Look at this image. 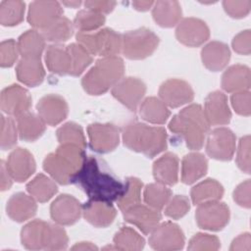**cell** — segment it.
I'll return each mask as SVG.
<instances>
[{
  "label": "cell",
  "instance_id": "8",
  "mask_svg": "<svg viewBox=\"0 0 251 251\" xmlns=\"http://www.w3.org/2000/svg\"><path fill=\"white\" fill-rule=\"evenodd\" d=\"M228 207L219 200L208 201L198 205L195 219L198 226L208 230H221L229 221Z\"/></svg>",
  "mask_w": 251,
  "mask_h": 251
},
{
  "label": "cell",
  "instance_id": "1",
  "mask_svg": "<svg viewBox=\"0 0 251 251\" xmlns=\"http://www.w3.org/2000/svg\"><path fill=\"white\" fill-rule=\"evenodd\" d=\"M71 183L78 185L89 200L112 203L125 191L126 183L119 180L99 159L88 156L81 168L73 176Z\"/></svg>",
  "mask_w": 251,
  "mask_h": 251
},
{
  "label": "cell",
  "instance_id": "35",
  "mask_svg": "<svg viewBox=\"0 0 251 251\" xmlns=\"http://www.w3.org/2000/svg\"><path fill=\"white\" fill-rule=\"evenodd\" d=\"M224 194L223 185L216 179L207 178L195 186L190 191L192 203L199 205L204 202L220 200Z\"/></svg>",
  "mask_w": 251,
  "mask_h": 251
},
{
  "label": "cell",
  "instance_id": "20",
  "mask_svg": "<svg viewBox=\"0 0 251 251\" xmlns=\"http://www.w3.org/2000/svg\"><path fill=\"white\" fill-rule=\"evenodd\" d=\"M203 112L208 124L212 126L226 125L231 119L227 97L219 90L211 92L206 97Z\"/></svg>",
  "mask_w": 251,
  "mask_h": 251
},
{
  "label": "cell",
  "instance_id": "37",
  "mask_svg": "<svg viewBox=\"0 0 251 251\" xmlns=\"http://www.w3.org/2000/svg\"><path fill=\"white\" fill-rule=\"evenodd\" d=\"M172 197V191L162 183H150L144 187L143 199L147 206L161 211Z\"/></svg>",
  "mask_w": 251,
  "mask_h": 251
},
{
  "label": "cell",
  "instance_id": "56",
  "mask_svg": "<svg viewBox=\"0 0 251 251\" xmlns=\"http://www.w3.org/2000/svg\"><path fill=\"white\" fill-rule=\"evenodd\" d=\"M250 249H251V236H250V233L248 232L242 233L238 235L236 238H234L229 247L230 251H235V250L250 251Z\"/></svg>",
  "mask_w": 251,
  "mask_h": 251
},
{
  "label": "cell",
  "instance_id": "17",
  "mask_svg": "<svg viewBox=\"0 0 251 251\" xmlns=\"http://www.w3.org/2000/svg\"><path fill=\"white\" fill-rule=\"evenodd\" d=\"M0 105L4 113L18 117L28 112L31 107V97L25 88L18 84H12L2 90Z\"/></svg>",
  "mask_w": 251,
  "mask_h": 251
},
{
  "label": "cell",
  "instance_id": "4",
  "mask_svg": "<svg viewBox=\"0 0 251 251\" xmlns=\"http://www.w3.org/2000/svg\"><path fill=\"white\" fill-rule=\"evenodd\" d=\"M86 158L84 149L74 144H60L43 161L44 171L60 184L71 183Z\"/></svg>",
  "mask_w": 251,
  "mask_h": 251
},
{
  "label": "cell",
  "instance_id": "53",
  "mask_svg": "<svg viewBox=\"0 0 251 251\" xmlns=\"http://www.w3.org/2000/svg\"><path fill=\"white\" fill-rule=\"evenodd\" d=\"M233 50L240 55H249L251 52V32L246 29L237 33L232 39Z\"/></svg>",
  "mask_w": 251,
  "mask_h": 251
},
{
  "label": "cell",
  "instance_id": "60",
  "mask_svg": "<svg viewBox=\"0 0 251 251\" xmlns=\"http://www.w3.org/2000/svg\"><path fill=\"white\" fill-rule=\"evenodd\" d=\"M63 5L71 7V8H77L81 5L80 1H64Z\"/></svg>",
  "mask_w": 251,
  "mask_h": 251
},
{
  "label": "cell",
  "instance_id": "10",
  "mask_svg": "<svg viewBox=\"0 0 251 251\" xmlns=\"http://www.w3.org/2000/svg\"><path fill=\"white\" fill-rule=\"evenodd\" d=\"M235 135L227 127H217L207 137L206 152L216 160L229 161L235 152Z\"/></svg>",
  "mask_w": 251,
  "mask_h": 251
},
{
  "label": "cell",
  "instance_id": "45",
  "mask_svg": "<svg viewBox=\"0 0 251 251\" xmlns=\"http://www.w3.org/2000/svg\"><path fill=\"white\" fill-rule=\"evenodd\" d=\"M68 246V235L66 230L58 225L47 223L44 240L45 250H63Z\"/></svg>",
  "mask_w": 251,
  "mask_h": 251
},
{
  "label": "cell",
  "instance_id": "30",
  "mask_svg": "<svg viewBox=\"0 0 251 251\" xmlns=\"http://www.w3.org/2000/svg\"><path fill=\"white\" fill-rule=\"evenodd\" d=\"M152 16L162 27H173L181 18V8L177 1H157L153 5Z\"/></svg>",
  "mask_w": 251,
  "mask_h": 251
},
{
  "label": "cell",
  "instance_id": "33",
  "mask_svg": "<svg viewBox=\"0 0 251 251\" xmlns=\"http://www.w3.org/2000/svg\"><path fill=\"white\" fill-rule=\"evenodd\" d=\"M47 223L34 220L26 224L21 231L22 244L29 250H39L44 247Z\"/></svg>",
  "mask_w": 251,
  "mask_h": 251
},
{
  "label": "cell",
  "instance_id": "49",
  "mask_svg": "<svg viewBox=\"0 0 251 251\" xmlns=\"http://www.w3.org/2000/svg\"><path fill=\"white\" fill-rule=\"evenodd\" d=\"M18 44L14 39L4 40L0 44V65L2 68L12 67L18 59Z\"/></svg>",
  "mask_w": 251,
  "mask_h": 251
},
{
  "label": "cell",
  "instance_id": "14",
  "mask_svg": "<svg viewBox=\"0 0 251 251\" xmlns=\"http://www.w3.org/2000/svg\"><path fill=\"white\" fill-rule=\"evenodd\" d=\"M159 96L167 106L177 108L190 103L194 98V91L185 80L171 78L161 84Z\"/></svg>",
  "mask_w": 251,
  "mask_h": 251
},
{
  "label": "cell",
  "instance_id": "54",
  "mask_svg": "<svg viewBox=\"0 0 251 251\" xmlns=\"http://www.w3.org/2000/svg\"><path fill=\"white\" fill-rule=\"evenodd\" d=\"M233 200L241 207L249 209L251 206L250 199V179L241 182L233 191Z\"/></svg>",
  "mask_w": 251,
  "mask_h": 251
},
{
  "label": "cell",
  "instance_id": "43",
  "mask_svg": "<svg viewBox=\"0 0 251 251\" xmlns=\"http://www.w3.org/2000/svg\"><path fill=\"white\" fill-rule=\"evenodd\" d=\"M60 144H74L83 149L86 147V141L81 126L75 123L69 122L64 124L56 132Z\"/></svg>",
  "mask_w": 251,
  "mask_h": 251
},
{
  "label": "cell",
  "instance_id": "28",
  "mask_svg": "<svg viewBox=\"0 0 251 251\" xmlns=\"http://www.w3.org/2000/svg\"><path fill=\"white\" fill-rule=\"evenodd\" d=\"M208 170L206 157L198 152H191L182 158L181 162V181L191 184L204 176Z\"/></svg>",
  "mask_w": 251,
  "mask_h": 251
},
{
  "label": "cell",
  "instance_id": "40",
  "mask_svg": "<svg viewBox=\"0 0 251 251\" xmlns=\"http://www.w3.org/2000/svg\"><path fill=\"white\" fill-rule=\"evenodd\" d=\"M126 188L122 196L116 201L119 209L125 212L128 208L137 205L141 200V189L143 183L136 177L129 176L126 179Z\"/></svg>",
  "mask_w": 251,
  "mask_h": 251
},
{
  "label": "cell",
  "instance_id": "51",
  "mask_svg": "<svg viewBox=\"0 0 251 251\" xmlns=\"http://www.w3.org/2000/svg\"><path fill=\"white\" fill-rule=\"evenodd\" d=\"M236 163L238 168L246 173L250 174V136H243L238 144Z\"/></svg>",
  "mask_w": 251,
  "mask_h": 251
},
{
  "label": "cell",
  "instance_id": "6",
  "mask_svg": "<svg viewBox=\"0 0 251 251\" xmlns=\"http://www.w3.org/2000/svg\"><path fill=\"white\" fill-rule=\"evenodd\" d=\"M76 43L85 48L91 55L109 57L122 52V35L106 27L96 32H80L75 35Z\"/></svg>",
  "mask_w": 251,
  "mask_h": 251
},
{
  "label": "cell",
  "instance_id": "34",
  "mask_svg": "<svg viewBox=\"0 0 251 251\" xmlns=\"http://www.w3.org/2000/svg\"><path fill=\"white\" fill-rule=\"evenodd\" d=\"M17 44L23 58L40 59L45 47V39L37 30L28 29L19 37Z\"/></svg>",
  "mask_w": 251,
  "mask_h": 251
},
{
  "label": "cell",
  "instance_id": "41",
  "mask_svg": "<svg viewBox=\"0 0 251 251\" xmlns=\"http://www.w3.org/2000/svg\"><path fill=\"white\" fill-rule=\"evenodd\" d=\"M114 244L119 250H141L145 245V240L133 228L123 226L115 234Z\"/></svg>",
  "mask_w": 251,
  "mask_h": 251
},
{
  "label": "cell",
  "instance_id": "57",
  "mask_svg": "<svg viewBox=\"0 0 251 251\" xmlns=\"http://www.w3.org/2000/svg\"><path fill=\"white\" fill-rule=\"evenodd\" d=\"M13 177L11 176L10 173L7 170L6 164L4 161L1 162V190H7L12 186Z\"/></svg>",
  "mask_w": 251,
  "mask_h": 251
},
{
  "label": "cell",
  "instance_id": "18",
  "mask_svg": "<svg viewBox=\"0 0 251 251\" xmlns=\"http://www.w3.org/2000/svg\"><path fill=\"white\" fill-rule=\"evenodd\" d=\"M39 117L49 126H57L63 122L69 113L66 100L58 94H47L43 96L36 105Z\"/></svg>",
  "mask_w": 251,
  "mask_h": 251
},
{
  "label": "cell",
  "instance_id": "27",
  "mask_svg": "<svg viewBox=\"0 0 251 251\" xmlns=\"http://www.w3.org/2000/svg\"><path fill=\"white\" fill-rule=\"evenodd\" d=\"M250 70L244 65L229 67L222 76V87L226 92H240L250 87Z\"/></svg>",
  "mask_w": 251,
  "mask_h": 251
},
{
  "label": "cell",
  "instance_id": "16",
  "mask_svg": "<svg viewBox=\"0 0 251 251\" xmlns=\"http://www.w3.org/2000/svg\"><path fill=\"white\" fill-rule=\"evenodd\" d=\"M62 14L63 8L57 1H34L29 4L27 22L42 30L61 18Z\"/></svg>",
  "mask_w": 251,
  "mask_h": 251
},
{
  "label": "cell",
  "instance_id": "55",
  "mask_svg": "<svg viewBox=\"0 0 251 251\" xmlns=\"http://www.w3.org/2000/svg\"><path fill=\"white\" fill-rule=\"evenodd\" d=\"M86 9L96 11L101 14H108L112 12L116 6L114 1H86L84 2Z\"/></svg>",
  "mask_w": 251,
  "mask_h": 251
},
{
  "label": "cell",
  "instance_id": "5",
  "mask_svg": "<svg viewBox=\"0 0 251 251\" xmlns=\"http://www.w3.org/2000/svg\"><path fill=\"white\" fill-rule=\"evenodd\" d=\"M125 73V64L119 56L102 57L84 75L81 85L90 95H102L116 85Z\"/></svg>",
  "mask_w": 251,
  "mask_h": 251
},
{
  "label": "cell",
  "instance_id": "44",
  "mask_svg": "<svg viewBox=\"0 0 251 251\" xmlns=\"http://www.w3.org/2000/svg\"><path fill=\"white\" fill-rule=\"evenodd\" d=\"M105 23V16L93 10L79 11L74 20V25L80 32H90L101 27Z\"/></svg>",
  "mask_w": 251,
  "mask_h": 251
},
{
  "label": "cell",
  "instance_id": "31",
  "mask_svg": "<svg viewBox=\"0 0 251 251\" xmlns=\"http://www.w3.org/2000/svg\"><path fill=\"white\" fill-rule=\"evenodd\" d=\"M45 63L47 69L56 75H70L71 57L68 48L59 44L48 46L45 53Z\"/></svg>",
  "mask_w": 251,
  "mask_h": 251
},
{
  "label": "cell",
  "instance_id": "22",
  "mask_svg": "<svg viewBox=\"0 0 251 251\" xmlns=\"http://www.w3.org/2000/svg\"><path fill=\"white\" fill-rule=\"evenodd\" d=\"M82 215L93 226L106 227L114 222L117 212L112 203L89 200L82 206Z\"/></svg>",
  "mask_w": 251,
  "mask_h": 251
},
{
  "label": "cell",
  "instance_id": "47",
  "mask_svg": "<svg viewBox=\"0 0 251 251\" xmlns=\"http://www.w3.org/2000/svg\"><path fill=\"white\" fill-rule=\"evenodd\" d=\"M190 209L189 199L184 195L171 197L165 208V215L173 220H178L185 216Z\"/></svg>",
  "mask_w": 251,
  "mask_h": 251
},
{
  "label": "cell",
  "instance_id": "50",
  "mask_svg": "<svg viewBox=\"0 0 251 251\" xmlns=\"http://www.w3.org/2000/svg\"><path fill=\"white\" fill-rule=\"evenodd\" d=\"M224 9L231 18L240 19L246 17L251 9V1L249 0H226L223 2Z\"/></svg>",
  "mask_w": 251,
  "mask_h": 251
},
{
  "label": "cell",
  "instance_id": "48",
  "mask_svg": "<svg viewBox=\"0 0 251 251\" xmlns=\"http://www.w3.org/2000/svg\"><path fill=\"white\" fill-rule=\"evenodd\" d=\"M221 247L220 239L216 235H211L207 233H197L195 234L188 243V250H199V251H213L218 250Z\"/></svg>",
  "mask_w": 251,
  "mask_h": 251
},
{
  "label": "cell",
  "instance_id": "32",
  "mask_svg": "<svg viewBox=\"0 0 251 251\" xmlns=\"http://www.w3.org/2000/svg\"><path fill=\"white\" fill-rule=\"evenodd\" d=\"M139 115L148 123L163 125L168 121L171 112L161 99L157 97H147L140 104Z\"/></svg>",
  "mask_w": 251,
  "mask_h": 251
},
{
  "label": "cell",
  "instance_id": "59",
  "mask_svg": "<svg viewBox=\"0 0 251 251\" xmlns=\"http://www.w3.org/2000/svg\"><path fill=\"white\" fill-rule=\"evenodd\" d=\"M73 250H97V246H95L93 243L91 242H77L75 243L73 247H72Z\"/></svg>",
  "mask_w": 251,
  "mask_h": 251
},
{
  "label": "cell",
  "instance_id": "52",
  "mask_svg": "<svg viewBox=\"0 0 251 251\" xmlns=\"http://www.w3.org/2000/svg\"><path fill=\"white\" fill-rule=\"evenodd\" d=\"M231 105L234 111L241 116H250L251 114V96L249 90L235 92L232 94Z\"/></svg>",
  "mask_w": 251,
  "mask_h": 251
},
{
  "label": "cell",
  "instance_id": "29",
  "mask_svg": "<svg viewBox=\"0 0 251 251\" xmlns=\"http://www.w3.org/2000/svg\"><path fill=\"white\" fill-rule=\"evenodd\" d=\"M46 124L37 115L26 112L17 117V128L22 140L33 142L45 131Z\"/></svg>",
  "mask_w": 251,
  "mask_h": 251
},
{
  "label": "cell",
  "instance_id": "2",
  "mask_svg": "<svg viewBox=\"0 0 251 251\" xmlns=\"http://www.w3.org/2000/svg\"><path fill=\"white\" fill-rule=\"evenodd\" d=\"M209 126L203 109L198 104H191L183 108L169 123V129L182 137L190 150L202 148Z\"/></svg>",
  "mask_w": 251,
  "mask_h": 251
},
{
  "label": "cell",
  "instance_id": "36",
  "mask_svg": "<svg viewBox=\"0 0 251 251\" xmlns=\"http://www.w3.org/2000/svg\"><path fill=\"white\" fill-rule=\"evenodd\" d=\"M26 190L35 200L44 203L57 193L58 187L50 177L39 174L26 184Z\"/></svg>",
  "mask_w": 251,
  "mask_h": 251
},
{
  "label": "cell",
  "instance_id": "38",
  "mask_svg": "<svg viewBox=\"0 0 251 251\" xmlns=\"http://www.w3.org/2000/svg\"><path fill=\"white\" fill-rule=\"evenodd\" d=\"M74 33V26L71 21L66 17H61L52 25L41 30V34L45 40L61 43L69 40Z\"/></svg>",
  "mask_w": 251,
  "mask_h": 251
},
{
  "label": "cell",
  "instance_id": "13",
  "mask_svg": "<svg viewBox=\"0 0 251 251\" xmlns=\"http://www.w3.org/2000/svg\"><path fill=\"white\" fill-rule=\"evenodd\" d=\"M176 39L185 46L198 47L210 37V30L205 22L196 18H185L176 29Z\"/></svg>",
  "mask_w": 251,
  "mask_h": 251
},
{
  "label": "cell",
  "instance_id": "21",
  "mask_svg": "<svg viewBox=\"0 0 251 251\" xmlns=\"http://www.w3.org/2000/svg\"><path fill=\"white\" fill-rule=\"evenodd\" d=\"M123 214L126 222L136 226L144 234L151 233L162 219L160 211L140 203L128 208Z\"/></svg>",
  "mask_w": 251,
  "mask_h": 251
},
{
  "label": "cell",
  "instance_id": "9",
  "mask_svg": "<svg viewBox=\"0 0 251 251\" xmlns=\"http://www.w3.org/2000/svg\"><path fill=\"white\" fill-rule=\"evenodd\" d=\"M184 242L185 237L182 230L177 225L172 222L159 224L152 230L149 238L150 246L160 251L182 249Z\"/></svg>",
  "mask_w": 251,
  "mask_h": 251
},
{
  "label": "cell",
  "instance_id": "3",
  "mask_svg": "<svg viewBox=\"0 0 251 251\" xmlns=\"http://www.w3.org/2000/svg\"><path fill=\"white\" fill-rule=\"evenodd\" d=\"M167 131L161 126H151L139 122H130L123 129L126 147L153 158L167 148Z\"/></svg>",
  "mask_w": 251,
  "mask_h": 251
},
{
  "label": "cell",
  "instance_id": "25",
  "mask_svg": "<svg viewBox=\"0 0 251 251\" xmlns=\"http://www.w3.org/2000/svg\"><path fill=\"white\" fill-rule=\"evenodd\" d=\"M153 176L157 182L164 185H174L178 179V158L168 152L153 164Z\"/></svg>",
  "mask_w": 251,
  "mask_h": 251
},
{
  "label": "cell",
  "instance_id": "39",
  "mask_svg": "<svg viewBox=\"0 0 251 251\" xmlns=\"http://www.w3.org/2000/svg\"><path fill=\"white\" fill-rule=\"evenodd\" d=\"M25 3L19 0H4L0 3V23L5 26L17 25L24 20Z\"/></svg>",
  "mask_w": 251,
  "mask_h": 251
},
{
  "label": "cell",
  "instance_id": "23",
  "mask_svg": "<svg viewBox=\"0 0 251 251\" xmlns=\"http://www.w3.org/2000/svg\"><path fill=\"white\" fill-rule=\"evenodd\" d=\"M203 65L212 72L225 69L230 59V51L226 44L220 41H211L201 50Z\"/></svg>",
  "mask_w": 251,
  "mask_h": 251
},
{
  "label": "cell",
  "instance_id": "12",
  "mask_svg": "<svg viewBox=\"0 0 251 251\" xmlns=\"http://www.w3.org/2000/svg\"><path fill=\"white\" fill-rule=\"evenodd\" d=\"M146 92L145 83L137 77L122 78L112 87V95L130 111H135Z\"/></svg>",
  "mask_w": 251,
  "mask_h": 251
},
{
  "label": "cell",
  "instance_id": "11",
  "mask_svg": "<svg viewBox=\"0 0 251 251\" xmlns=\"http://www.w3.org/2000/svg\"><path fill=\"white\" fill-rule=\"evenodd\" d=\"M90 148L98 153H108L116 149L120 142V132L112 124H91L87 126Z\"/></svg>",
  "mask_w": 251,
  "mask_h": 251
},
{
  "label": "cell",
  "instance_id": "42",
  "mask_svg": "<svg viewBox=\"0 0 251 251\" xmlns=\"http://www.w3.org/2000/svg\"><path fill=\"white\" fill-rule=\"evenodd\" d=\"M71 57L70 75L73 76L80 75L91 64V54L78 43H72L67 46Z\"/></svg>",
  "mask_w": 251,
  "mask_h": 251
},
{
  "label": "cell",
  "instance_id": "24",
  "mask_svg": "<svg viewBox=\"0 0 251 251\" xmlns=\"http://www.w3.org/2000/svg\"><path fill=\"white\" fill-rule=\"evenodd\" d=\"M37 210L34 198L24 192L13 194L7 202V215L15 222L22 223L32 218Z\"/></svg>",
  "mask_w": 251,
  "mask_h": 251
},
{
  "label": "cell",
  "instance_id": "58",
  "mask_svg": "<svg viewBox=\"0 0 251 251\" xmlns=\"http://www.w3.org/2000/svg\"><path fill=\"white\" fill-rule=\"evenodd\" d=\"M154 3L155 2L153 1H133L132 6L134 7L135 10L144 12V11H148L154 5Z\"/></svg>",
  "mask_w": 251,
  "mask_h": 251
},
{
  "label": "cell",
  "instance_id": "7",
  "mask_svg": "<svg viewBox=\"0 0 251 251\" xmlns=\"http://www.w3.org/2000/svg\"><path fill=\"white\" fill-rule=\"evenodd\" d=\"M159 37L146 27L130 30L122 35V52L130 60H142L154 53Z\"/></svg>",
  "mask_w": 251,
  "mask_h": 251
},
{
  "label": "cell",
  "instance_id": "15",
  "mask_svg": "<svg viewBox=\"0 0 251 251\" xmlns=\"http://www.w3.org/2000/svg\"><path fill=\"white\" fill-rule=\"evenodd\" d=\"M81 214L82 206L79 201L69 194L58 196L50 206L51 218L58 225H74L79 220Z\"/></svg>",
  "mask_w": 251,
  "mask_h": 251
},
{
  "label": "cell",
  "instance_id": "19",
  "mask_svg": "<svg viewBox=\"0 0 251 251\" xmlns=\"http://www.w3.org/2000/svg\"><path fill=\"white\" fill-rule=\"evenodd\" d=\"M6 167L14 180L23 182L35 172V161L32 154L25 148H16L8 156Z\"/></svg>",
  "mask_w": 251,
  "mask_h": 251
},
{
  "label": "cell",
  "instance_id": "46",
  "mask_svg": "<svg viewBox=\"0 0 251 251\" xmlns=\"http://www.w3.org/2000/svg\"><path fill=\"white\" fill-rule=\"evenodd\" d=\"M18 134V128L14 120L10 117L1 116V148L3 150H8L14 147L17 143Z\"/></svg>",
  "mask_w": 251,
  "mask_h": 251
},
{
  "label": "cell",
  "instance_id": "26",
  "mask_svg": "<svg viewBox=\"0 0 251 251\" xmlns=\"http://www.w3.org/2000/svg\"><path fill=\"white\" fill-rule=\"evenodd\" d=\"M18 79L27 86L39 85L45 76V71L40 59L22 58L16 68Z\"/></svg>",
  "mask_w": 251,
  "mask_h": 251
}]
</instances>
